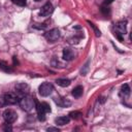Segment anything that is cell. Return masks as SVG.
Listing matches in <instances>:
<instances>
[{"instance_id": "obj_15", "label": "cell", "mask_w": 132, "mask_h": 132, "mask_svg": "<svg viewBox=\"0 0 132 132\" xmlns=\"http://www.w3.org/2000/svg\"><path fill=\"white\" fill-rule=\"evenodd\" d=\"M130 87L128 84H124L121 88V94L124 95V96H129L130 95Z\"/></svg>"}, {"instance_id": "obj_12", "label": "cell", "mask_w": 132, "mask_h": 132, "mask_svg": "<svg viewBox=\"0 0 132 132\" xmlns=\"http://www.w3.org/2000/svg\"><path fill=\"white\" fill-rule=\"evenodd\" d=\"M70 122V118L68 116H62V117H58L55 119V123L59 126H64L67 125Z\"/></svg>"}, {"instance_id": "obj_13", "label": "cell", "mask_w": 132, "mask_h": 132, "mask_svg": "<svg viewBox=\"0 0 132 132\" xmlns=\"http://www.w3.org/2000/svg\"><path fill=\"white\" fill-rule=\"evenodd\" d=\"M82 93H84V88L81 86H76L71 92V94L74 98H79L82 95Z\"/></svg>"}, {"instance_id": "obj_18", "label": "cell", "mask_w": 132, "mask_h": 132, "mask_svg": "<svg viewBox=\"0 0 132 132\" xmlns=\"http://www.w3.org/2000/svg\"><path fill=\"white\" fill-rule=\"evenodd\" d=\"M79 116H81V113L79 112V111H71L70 113H69V118L70 119H78L79 118Z\"/></svg>"}, {"instance_id": "obj_20", "label": "cell", "mask_w": 132, "mask_h": 132, "mask_svg": "<svg viewBox=\"0 0 132 132\" xmlns=\"http://www.w3.org/2000/svg\"><path fill=\"white\" fill-rule=\"evenodd\" d=\"M88 23H89V24H90V26H91V27H92V28L94 29V31H95V34H96V36H98V37H99V36L101 35V32H100V30H98V29H97V27H96V26H95V25H94L93 23H91L90 21H88Z\"/></svg>"}, {"instance_id": "obj_3", "label": "cell", "mask_w": 132, "mask_h": 132, "mask_svg": "<svg viewBox=\"0 0 132 132\" xmlns=\"http://www.w3.org/2000/svg\"><path fill=\"white\" fill-rule=\"evenodd\" d=\"M35 107H36V110H37L39 121H44L45 120V113L51 112L50 104L46 103V102H41V103H38Z\"/></svg>"}, {"instance_id": "obj_11", "label": "cell", "mask_w": 132, "mask_h": 132, "mask_svg": "<svg viewBox=\"0 0 132 132\" xmlns=\"http://www.w3.org/2000/svg\"><path fill=\"white\" fill-rule=\"evenodd\" d=\"M54 100H55V103L60 107H68L71 105V101H69L67 98L59 97V98H55Z\"/></svg>"}, {"instance_id": "obj_2", "label": "cell", "mask_w": 132, "mask_h": 132, "mask_svg": "<svg viewBox=\"0 0 132 132\" xmlns=\"http://www.w3.org/2000/svg\"><path fill=\"white\" fill-rule=\"evenodd\" d=\"M1 100H2L1 105H12V104L18 103L19 100H20V98H19V95L18 94L8 92V93L3 94Z\"/></svg>"}, {"instance_id": "obj_4", "label": "cell", "mask_w": 132, "mask_h": 132, "mask_svg": "<svg viewBox=\"0 0 132 132\" xmlns=\"http://www.w3.org/2000/svg\"><path fill=\"white\" fill-rule=\"evenodd\" d=\"M126 24H127L126 21H121L114 27V35L121 41L123 40V37L126 34V32H127V30H126Z\"/></svg>"}, {"instance_id": "obj_16", "label": "cell", "mask_w": 132, "mask_h": 132, "mask_svg": "<svg viewBox=\"0 0 132 132\" xmlns=\"http://www.w3.org/2000/svg\"><path fill=\"white\" fill-rule=\"evenodd\" d=\"M89 69H90V60H88V61L86 62V64L82 66V68L80 69V74H81L82 76H85V75L88 73Z\"/></svg>"}, {"instance_id": "obj_10", "label": "cell", "mask_w": 132, "mask_h": 132, "mask_svg": "<svg viewBox=\"0 0 132 132\" xmlns=\"http://www.w3.org/2000/svg\"><path fill=\"white\" fill-rule=\"evenodd\" d=\"M76 56V53L71 48H64L63 50V59L65 61H72Z\"/></svg>"}, {"instance_id": "obj_24", "label": "cell", "mask_w": 132, "mask_h": 132, "mask_svg": "<svg viewBox=\"0 0 132 132\" xmlns=\"http://www.w3.org/2000/svg\"><path fill=\"white\" fill-rule=\"evenodd\" d=\"M113 0H106V1H104V3H103V5H108L109 3H111Z\"/></svg>"}, {"instance_id": "obj_21", "label": "cell", "mask_w": 132, "mask_h": 132, "mask_svg": "<svg viewBox=\"0 0 132 132\" xmlns=\"http://www.w3.org/2000/svg\"><path fill=\"white\" fill-rule=\"evenodd\" d=\"M0 68H1V69H3V70H4V71H6V72H10V71H11V69H10V68H9V67L4 63V62H0Z\"/></svg>"}, {"instance_id": "obj_14", "label": "cell", "mask_w": 132, "mask_h": 132, "mask_svg": "<svg viewBox=\"0 0 132 132\" xmlns=\"http://www.w3.org/2000/svg\"><path fill=\"white\" fill-rule=\"evenodd\" d=\"M56 84H57L58 86H60V87L65 88V87H68V86L71 84V80L68 79V78H58V79L56 80Z\"/></svg>"}, {"instance_id": "obj_23", "label": "cell", "mask_w": 132, "mask_h": 132, "mask_svg": "<svg viewBox=\"0 0 132 132\" xmlns=\"http://www.w3.org/2000/svg\"><path fill=\"white\" fill-rule=\"evenodd\" d=\"M47 131H55V132H59V129L58 128H55V127H50L46 129Z\"/></svg>"}, {"instance_id": "obj_6", "label": "cell", "mask_w": 132, "mask_h": 132, "mask_svg": "<svg viewBox=\"0 0 132 132\" xmlns=\"http://www.w3.org/2000/svg\"><path fill=\"white\" fill-rule=\"evenodd\" d=\"M2 117H3V120L5 121V123H9V124H12L18 119L16 112L13 109H10V108L5 109L2 113Z\"/></svg>"}, {"instance_id": "obj_22", "label": "cell", "mask_w": 132, "mask_h": 132, "mask_svg": "<svg viewBox=\"0 0 132 132\" xmlns=\"http://www.w3.org/2000/svg\"><path fill=\"white\" fill-rule=\"evenodd\" d=\"M3 130H4V131H11L12 128H11V126H10L9 123H6V124L3 126Z\"/></svg>"}, {"instance_id": "obj_25", "label": "cell", "mask_w": 132, "mask_h": 132, "mask_svg": "<svg viewBox=\"0 0 132 132\" xmlns=\"http://www.w3.org/2000/svg\"><path fill=\"white\" fill-rule=\"evenodd\" d=\"M35 1H36V2H38V1H40V0H35Z\"/></svg>"}, {"instance_id": "obj_19", "label": "cell", "mask_w": 132, "mask_h": 132, "mask_svg": "<svg viewBox=\"0 0 132 132\" xmlns=\"http://www.w3.org/2000/svg\"><path fill=\"white\" fill-rule=\"evenodd\" d=\"M12 3H14V4H16V5H19V6H25L26 5V3H27V1L26 0H10Z\"/></svg>"}, {"instance_id": "obj_8", "label": "cell", "mask_w": 132, "mask_h": 132, "mask_svg": "<svg viewBox=\"0 0 132 132\" xmlns=\"http://www.w3.org/2000/svg\"><path fill=\"white\" fill-rule=\"evenodd\" d=\"M14 89H15V92L18 94H21V95H26L28 94L30 88H29V85L26 84V82H16L14 85Z\"/></svg>"}, {"instance_id": "obj_17", "label": "cell", "mask_w": 132, "mask_h": 132, "mask_svg": "<svg viewBox=\"0 0 132 132\" xmlns=\"http://www.w3.org/2000/svg\"><path fill=\"white\" fill-rule=\"evenodd\" d=\"M79 40H80V37H70L69 39H68V42L70 43V44H77L78 42H79Z\"/></svg>"}, {"instance_id": "obj_1", "label": "cell", "mask_w": 132, "mask_h": 132, "mask_svg": "<svg viewBox=\"0 0 132 132\" xmlns=\"http://www.w3.org/2000/svg\"><path fill=\"white\" fill-rule=\"evenodd\" d=\"M19 105L20 107L25 110V111H31L33 108H35L36 106V101L34 98L30 97V96H27V95H24L22 98H20L19 100Z\"/></svg>"}, {"instance_id": "obj_5", "label": "cell", "mask_w": 132, "mask_h": 132, "mask_svg": "<svg viewBox=\"0 0 132 132\" xmlns=\"http://www.w3.org/2000/svg\"><path fill=\"white\" fill-rule=\"evenodd\" d=\"M54 91V86L51 84V82H42L39 88H38V92H39V95L42 96V97H47L50 96Z\"/></svg>"}, {"instance_id": "obj_9", "label": "cell", "mask_w": 132, "mask_h": 132, "mask_svg": "<svg viewBox=\"0 0 132 132\" xmlns=\"http://www.w3.org/2000/svg\"><path fill=\"white\" fill-rule=\"evenodd\" d=\"M53 11H54V7H53L52 3L47 2L46 4H44V5L41 7V9H40V11H39V15H40V16H43V18H46V16L51 15V14L53 13Z\"/></svg>"}, {"instance_id": "obj_7", "label": "cell", "mask_w": 132, "mask_h": 132, "mask_svg": "<svg viewBox=\"0 0 132 132\" xmlns=\"http://www.w3.org/2000/svg\"><path fill=\"white\" fill-rule=\"evenodd\" d=\"M60 30L58 28H54V29H51L50 31L45 32L44 33V37L47 41L50 42H55L57 41L59 38H60Z\"/></svg>"}]
</instances>
